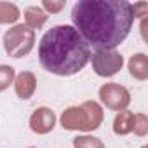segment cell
<instances>
[{"mask_svg": "<svg viewBox=\"0 0 148 148\" xmlns=\"http://www.w3.org/2000/svg\"><path fill=\"white\" fill-rule=\"evenodd\" d=\"M4 51L9 58L19 59L28 56L37 42V32L30 30L26 25L16 23L4 33Z\"/></svg>", "mask_w": 148, "mask_h": 148, "instance_id": "obj_4", "label": "cell"}, {"mask_svg": "<svg viewBox=\"0 0 148 148\" xmlns=\"http://www.w3.org/2000/svg\"><path fill=\"white\" fill-rule=\"evenodd\" d=\"M21 18V11L12 2H0V25H16Z\"/></svg>", "mask_w": 148, "mask_h": 148, "instance_id": "obj_12", "label": "cell"}, {"mask_svg": "<svg viewBox=\"0 0 148 148\" xmlns=\"http://www.w3.org/2000/svg\"><path fill=\"white\" fill-rule=\"evenodd\" d=\"M23 18H25V25L33 32L40 30L49 19V16L42 11L40 5H28L25 9V12H23Z\"/></svg>", "mask_w": 148, "mask_h": 148, "instance_id": "obj_10", "label": "cell"}, {"mask_svg": "<svg viewBox=\"0 0 148 148\" xmlns=\"http://www.w3.org/2000/svg\"><path fill=\"white\" fill-rule=\"evenodd\" d=\"M56 122H58V119H56V113L52 112V108H49V106H38L30 115L28 125H30L32 132H35L38 136H44V134H49V132L54 131Z\"/></svg>", "mask_w": 148, "mask_h": 148, "instance_id": "obj_7", "label": "cell"}, {"mask_svg": "<svg viewBox=\"0 0 148 148\" xmlns=\"http://www.w3.org/2000/svg\"><path fill=\"white\" fill-rule=\"evenodd\" d=\"M66 5V0H44V2L40 4L42 11L49 16V14H58L64 9Z\"/></svg>", "mask_w": 148, "mask_h": 148, "instance_id": "obj_16", "label": "cell"}, {"mask_svg": "<svg viewBox=\"0 0 148 148\" xmlns=\"http://www.w3.org/2000/svg\"><path fill=\"white\" fill-rule=\"evenodd\" d=\"M132 132L138 138H145L148 134V117H146V113H134Z\"/></svg>", "mask_w": 148, "mask_h": 148, "instance_id": "obj_15", "label": "cell"}, {"mask_svg": "<svg viewBox=\"0 0 148 148\" xmlns=\"http://www.w3.org/2000/svg\"><path fill=\"white\" fill-rule=\"evenodd\" d=\"M91 59V47L71 25H56L38 42L40 66L58 77L82 71Z\"/></svg>", "mask_w": 148, "mask_h": 148, "instance_id": "obj_2", "label": "cell"}, {"mask_svg": "<svg viewBox=\"0 0 148 148\" xmlns=\"http://www.w3.org/2000/svg\"><path fill=\"white\" fill-rule=\"evenodd\" d=\"M105 112L103 106L94 101L87 99L82 105L68 106L59 117V124L64 131H80V132H92L99 129L103 124Z\"/></svg>", "mask_w": 148, "mask_h": 148, "instance_id": "obj_3", "label": "cell"}, {"mask_svg": "<svg viewBox=\"0 0 148 148\" xmlns=\"http://www.w3.org/2000/svg\"><path fill=\"white\" fill-rule=\"evenodd\" d=\"M131 9H132V18L134 19H145L148 18V4L146 2H134L131 4Z\"/></svg>", "mask_w": 148, "mask_h": 148, "instance_id": "obj_17", "label": "cell"}, {"mask_svg": "<svg viewBox=\"0 0 148 148\" xmlns=\"http://www.w3.org/2000/svg\"><path fill=\"white\" fill-rule=\"evenodd\" d=\"M14 92L19 99H32L37 91V75L33 71H19L14 77Z\"/></svg>", "mask_w": 148, "mask_h": 148, "instance_id": "obj_8", "label": "cell"}, {"mask_svg": "<svg viewBox=\"0 0 148 148\" xmlns=\"http://www.w3.org/2000/svg\"><path fill=\"white\" fill-rule=\"evenodd\" d=\"M28 148H37V146H28Z\"/></svg>", "mask_w": 148, "mask_h": 148, "instance_id": "obj_18", "label": "cell"}, {"mask_svg": "<svg viewBox=\"0 0 148 148\" xmlns=\"http://www.w3.org/2000/svg\"><path fill=\"white\" fill-rule=\"evenodd\" d=\"M89 63L92 64V70L98 77L101 79H110L122 70L124 66V56L117 51H94L91 54Z\"/></svg>", "mask_w": 148, "mask_h": 148, "instance_id": "obj_5", "label": "cell"}, {"mask_svg": "<svg viewBox=\"0 0 148 148\" xmlns=\"http://www.w3.org/2000/svg\"><path fill=\"white\" fill-rule=\"evenodd\" d=\"M132 125H134V112L122 110V112H117L112 129L117 136H127L132 132Z\"/></svg>", "mask_w": 148, "mask_h": 148, "instance_id": "obj_11", "label": "cell"}, {"mask_svg": "<svg viewBox=\"0 0 148 148\" xmlns=\"http://www.w3.org/2000/svg\"><path fill=\"white\" fill-rule=\"evenodd\" d=\"M16 77V70L11 64H0V92H4L12 86Z\"/></svg>", "mask_w": 148, "mask_h": 148, "instance_id": "obj_14", "label": "cell"}, {"mask_svg": "<svg viewBox=\"0 0 148 148\" xmlns=\"http://www.w3.org/2000/svg\"><path fill=\"white\" fill-rule=\"evenodd\" d=\"M127 70H129V75L134 80H138V82L148 80V56L145 52L132 54L127 61Z\"/></svg>", "mask_w": 148, "mask_h": 148, "instance_id": "obj_9", "label": "cell"}, {"mask_svg": "<svg viewBox=\"0 0 148 148\" xmlns=\"http://www.w3.org/2000/svg\"><path fill=\"white\" fill-rule=\"evenodd\" d=\"M98 98H99V105L106 106L112 112L127 110V106L131 105V92L127 91V87L117 82L103 84L98 91Z\"/></svg>", "mask_w": 148, "mask_h": 148, "instance_id": "obj_6", "label": "cell"}, {"mask_svg": "<svg viewBox=\"0 0 148 148\" xmlns=\"http://www.w3.org/2000/svg\"><path fill=\"white\" fill-rule=\"evenodd\" d=\"M70 16L73 28L96 51L117 49L129 37L134 23L127 0H79Z\"/></svg>", "mask_w": 148, "mask_h": 148, "instance_id": "obj_1", "label": "cell"}, {"mask_svg": "<svg viewBox=\"0 0 148 148\" xmlns=\"http://www.w3.org/2000/svg\"><path fill=\"white\" fill-rule=\"evenodd\" d=\"M73 148H106L105 143L92 134H80L73 138Z\"/></svg>", "mask_w": 148, "mask_h": 148, "instance_id": "obj_13", "label": "cell"}, {"mask_svg": "<svg viewBox=\"0 0 148 148\" xmlns=\"http://www.w3.org/2000/svg\"><path fill=\"white\" fill-rule=\"evenodd\" d=\"M141 148H148V146H141Z\"/></svg>", "mask_w": 148, "mask_h": 148, "instance_id": "obj_19", "label": "cell"}]
</instances>
